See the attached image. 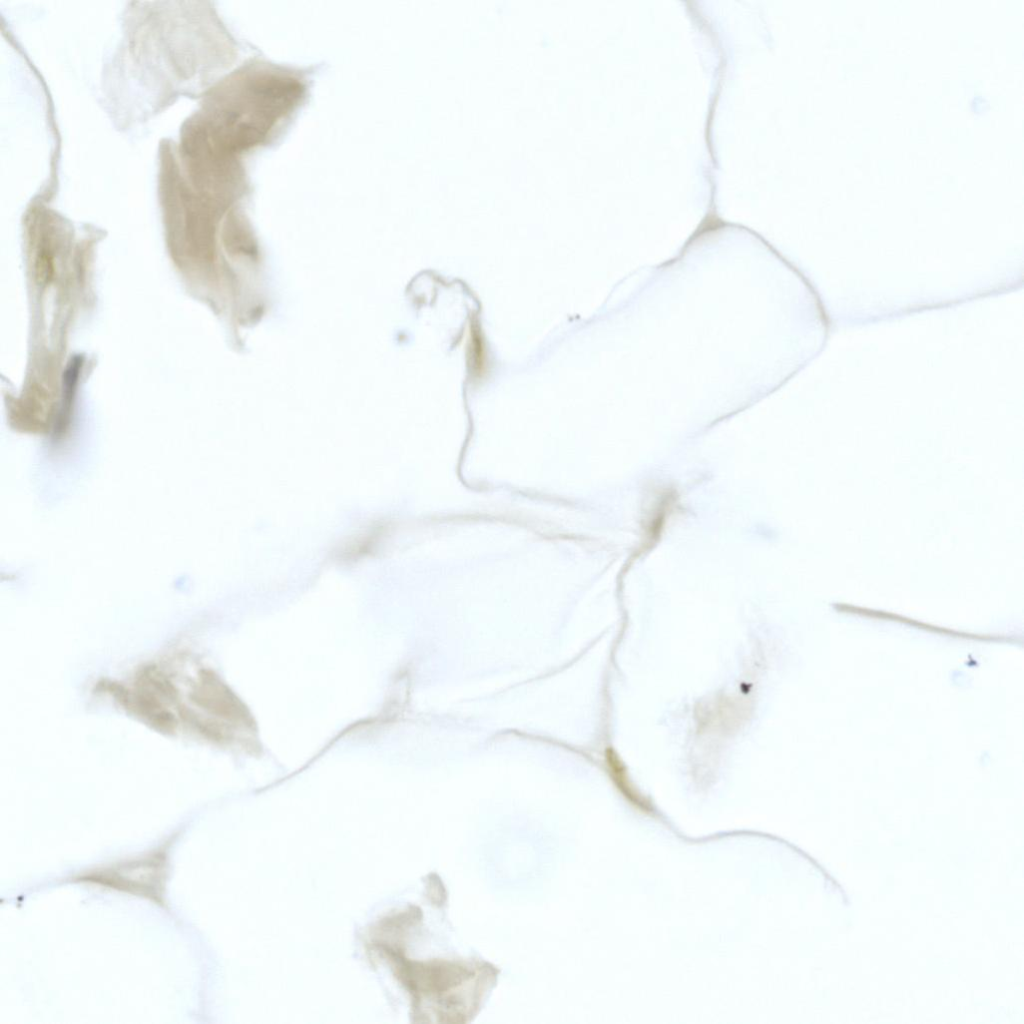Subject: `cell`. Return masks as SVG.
I'll return each instance as SVG.
<instances>
[{"label": "cell", "mask_w": 1024, "mask_h": 1024, "mask_svg": "<svg viewBox=\"0 0 1024 1024\" xmlns=\"http://www.w3.org/2000/svg\"><path fill=\"white\" fill-rule=\"evenodd\" d=\"M306 93L307 80L298 71L251 61L220 84L190 122L213 152L242 159L282 135Z\"/></svg>", "instance_id": "1"}, {"label": "cell", "mask_w": 1024, "mask_h": 1024, "mask_svg": "<svg viewBox=\"0 0 1024 1024\" xmlns=\"http://www.w3.org/2000/svg\"><path fill=\"white\" fill-rule=\"evenodd\" d=\"M99 688L113 696L125 710L156 731L164 734L174 732L176 719L173 713L163 706L161 699L148 690L139 686L136 690H129L110 681L100 683Z\"/></svg>", "instance_id": "3"}, {"label": "cell", "mask_w": 1024, "mask_h": 1024, "mask_svg": "<svg viewBox=\"0 0 1024 1024\" xmlns=\"http://www.w3.org/2000/svg\"><path fill=\"white\" fill-rule=\"evenodd\" d=\"M191 699L207 711L229 720H247L244 706L210 671H202L191 692Z\"/></svg>", "instance_id": "4"}, {"label": "cell", "mask_w": 1024, "mask_h": 1024, "mask_svg": "<svg viewBox=\"0 0 1024 1024\" xmlns=\"http://www.w3.org/2000/svg\"><path fill=\"white\" fill-rule=\"evenodd\" d=\"M165 867L166 855L158 850L144 858L90 872L78 879L142 895L162 904Z\"/></svg>", "instance_id": "2"}, {"label": "cell", "mask_w": 1024, "mask_h": 1024, "mask_svg": "<svg viewBox=\"0 0 1024 1024\" xmlns=\"http://www.w3.org/2000/svg\"><path fill=\"white\" fill-rule=\"evenodd\" d=\"M53 274V261L49 251L42 249L38 252L35 261V275L40 284L50 281Z\"/></svg>", "instance_id": "5"}]
</instances>
